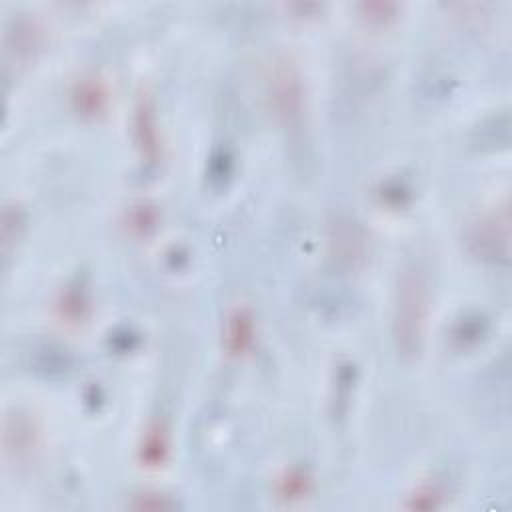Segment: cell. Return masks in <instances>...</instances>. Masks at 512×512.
Returning a JSON list of instances; mask_svg holds the SVG:
<instances>
[{
	"label": "cell",
	"instance_id": "3957f363",
	"mask_svg": "<svg viewBox=\"0 0 512 512\" xmlns=\"http://www.w3.org/2000/svg\"><path fill=\"white\" fill-rule=\"evenodd\" d=\"M508 218L506 212L502 214V218L498 216H488L484 220H480L472 232V242L478 244V250L484 254H494L496 252V240H500L502 244H506L508 240Z\"/></svg>",
	"mask_w": 512,
	"mask_h": 512
},
{
	"label": "cell",
	"instance_id": "6da1fadb",
	"mask_svg": "<svg viewBox=\"0 0 512 512\" xmlns=\"http://www.w3.org/2000/svg\"><path fill=\"white\" fill-rule=\"evenodd\" d=\"M428 314V286L424 274L412 266L406 268L396 286L394 300V342L404 358H414L424 340Z\"/></svg>",
	"mask_w": 512,
	"mask_h": 512
},
{
	"label": "cell",
	"instance_id": "277c9868",
	"mask_svg": "<svg viewBox=\"0 0 512 512\" xmlns=\"http://www.w3.org/2000/svg\"><path fill=\"white\" fill-rule=\"evenodd\" d=\"M102 100V94H100V90H98V86H94V84H88V86H84V88H80V94H78V102H80V106L84 108V110H90V112H96L100 106H98V102Z\"/></svg>",
	"mask_w": 512,
	"mask_h": 512
},
{
	"label": "cell",
	"instance_id": "7a4b0ae2",
	"mask_svg": "<svg viewBox=\"0 0 512 512\" xmlns=\"http://www.w3.org/2000/svg\"><path fill=\"white\" fill-rule=\"evenodd\" d=\"M270 100L276 116L284 124H294L302 112V84L290 62H280L270 78Z\"/></svg>",
	"mask_w": 512,
	"mask_h": 512
}]
</instances>
